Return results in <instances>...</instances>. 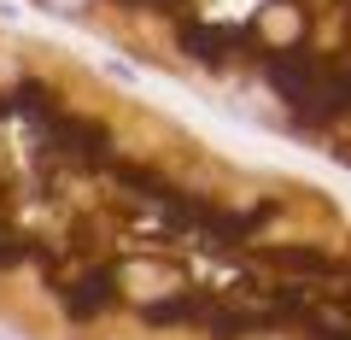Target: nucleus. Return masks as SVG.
<instances>
[{
	"label": "nucleus",
	"instance_id": "f257e3e1",
	"mask_svg": "<svg viewBox=\"0 0 351 340\" xmlns=\"http://www.w3.org/2000/svg\"><path fill=\"white\" fill-rule=\"evenodd\" d=\"M117 305H123V252L71 270V276L53 288V311H59L64 328H94V323H106Z\"/></svg>",
	"mask_w": 351,
	"mask_h": 340
},
{
	"label": "nucleus",
	"instance_id": "f03ea898",
	"mask_svg": "<svg viewBox=\"0 0 351 340\" xmlns=\"http://www.w3.org/2000/svg\"><path fill=\"white\" fill-rule=\"evenodd\" d=\"M293 340H351V305L322 299L299 328H293Z\"/></svg>",
	"mask_w": 351,
	"mask_h": 340
},
{
	"label": "nucleus",
	"instance_id": "7ed1b4c3",
	"mask_svg": "<svg viewBox=\"0 0 351 340\" xmlns=\"http://www.w3.org/2000/svg\"><path fill=\"white\" fill-rule=\"evenodd\" d=\"M29 258H36V235H29L18 217L0 212V276H18Z\"/></svg>",
	"mask_w": 351,
	"mask_h": 340
}]
</instances>
